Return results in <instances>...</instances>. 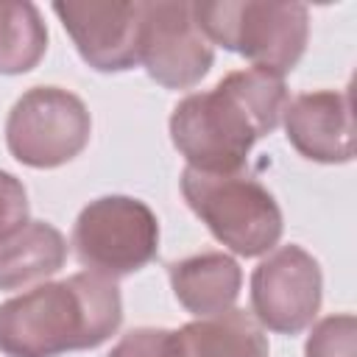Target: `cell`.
Instances as JSON below:
<instances>
[{"instance_id": "obj_13", "label": "cell", "mask_w": 357, "mask_h": 357, "mask_svg": "<svg viewBox=\"0 0 357 357\" xmlns=\"http://www.w3.org/2000/svg\"><path fill=\"white\" fill-rule=\"evenodd\" d=\"M67 259L64 234L45 220H28L0 243V290H25L59 273Z\"/></svg>"}, {"instance_id": "obj_16", "label": "cell", "mask_w": 357, "mask_h": 357, "mask_svg": "<svg viewBox=\"0 0 357 357\" xmlns=\"http://www.w3.org/2000/svg\"><path fill=\"white\" fill-rule=\"evenodd\" d=\"M28 223V192L22 181L0 170V243Z\"/></svg>"}, {"instance_id": "obj_4", "label": "cell", "mask_w": 357, "mask_h": 357, "mask_svg": "<svg viewBox=\"0 0 357 357\" xmlns=\"http://www.w3.org/2000/svg\"><path fill=\"white\" fill-rule=\"evenodd\" d=\"M181 195L218 243L240 257H262L276 248L284 231L273 192L248 173L181 170Z\"/></svg>"}, {"instance_id": "obj_8", "label": "cell", "mask_w": 357, "mask_h": 357, "mask_svg": "<svg viewBox=\"0 0 357 357\" xmlns=\"http://www.w3.org/2000/svg\"><path fill=\"white\" fill-rule=\"evenodd\" d=\"M215 61L212 42L201 33L192 3L156 0L142 3L139 64L165 89H192Z\"/></svg>"}, {"instance_id": "obj_5", "label": "cell", "mask_w": 357, "mask_h": 357, "mask_svg": "<svg viewBox=\"0 0 357 357\" xmlns=\"http://www.w3.org/2000/svg\"><path fill=\"white\" fill-rule=\"evenodd\" d=\"M70 245L86 271L109 279L128 276L156 259L159 220L139 198L103 195L78 212Z\"/></svg>"}, {"instance_id": "obj_11", "label": "cell", "mask_w": 357, "mask_h": 357, "mask_svg": "<svg viewBox=\"0 0 357 357\" xmlns=\"http://www.w3.org/2000/svg\"><path fill=\"white\" fill-rule=\"evenodd\" d=\"M268 335L245 310L195 318L167 332L165 357H268Z\"/></svg>"}, {"instance_id": "obj_12", "label": "cell", "mask_w": 357, "mask_h": 357, "mask_svg": "<svg viewBox=\"0 0 357 357\" xmlns=\"http://www.w3.org/2000/svg\"><path fill=\"white\" fill-rule=\"evenodd\" d=\"M176 301L195 318H209L234 307L243 271L234 257L223 251H201L167 265Z\"/></svg>"}, {"instance_id": "obj_1", "label": "cell", "mask_w": 357, "mask_h": 357, "mask_svg": "<svg viewBox=\"0 0 357 357\" xmlns=\"http://www.w3.org/2000/svg\"><path fill=\"white\" fill-rule=\"evenodd\" d=\"M287 86L282 75L245 67L212 89L181 98L170 114L173 148L201 173H240L257 139L282 123Z\"/></svg>"}, {"instance_id": "obj_17", "label": "cell", "mask_w": 357, "mask_h": 357, "mask_svg": "<svg viewBox=\"0 0 357 357\" xmlns=\"http://www.w3.org/2000/svg\"><path fill=\"white\" fill-rule=\"evenodd\" d=\"M167 332L170 329H153V326L131 329L112 346L109 357H165Z\"/></svg>"}, {"instance_id": "obj_14", "label": "cell", "mask_w": 357, "mask_h": 357, "mask_svg": "<svg viewBox=\"0 0 357 357\" xmlns=\"http://www.w3.org/2000/svg\"><path fill=\"white\" fill-rule=\"evenodd\" d=\"M47 50V28L33 3H0V75L33 70Z\"/></svg>"}, {"instance_id": "obj_7", "label": "cell", "mask_w": 357, "mask_h": 357, "mask_svg": "<svg viewBox=\"0 0 357 357\" xmlns=\"http://www.w3.org/2000/svg\"><path fill=\"white\" fill-rule=\"evenodd\" d=\"M321 265L301 245L273 248L251 273V312L276 335L304 332L321 310Z\"/></svg>"}, {"instance_id": "obj_15", "label": "cell", "mask_w": 357, "mask_h": 357, "mask_svg": "<svg viewBox=\"0 0 357 357\" xmlns=\"http://www.w3.org/2000/svg\"><path fill=\"white\" fill-rule=\"evenodd\" d=\"M354 340L357 318L351 312L326 315L312 326L304 343V357H354Z\"/></svg>"}, {"instance_id": "obj_10", "label": "cell", "mask_w": 357, "mask_h": 357, "mask_svg": "<svg viewBox=\"0 0 357 357\" xmlns=\"http://www.w3.org/2000/svg\"><path fill=\"white\" fill-rule=\"evenodd\" d=\"M287 142L310 162L346 165L354 159L351 95L346 89H315L287 100L282 112Z\"/></svg>"}, {"instance_id": "obj_6", "label": "cell", "mask_w": 357, "mask_h": 357, "mask_svg": "<svg viewBox=\"0 0 357 357\" xmlns=\"http://www.w3.org/2000/svg\"><path fill=\"white\" fill-rule=\"evenodd\" d=\"M92 134L86 103L61 86H31L6 117L8 153L36 170L73 162Z\"/></svg>"}, {"instance_id": "obj_3", "label": "cell", "mask_w": 357, "mask_h": 357, "mask_svg": "<svg viewBox=\"0 0 357 357\" xmlns=\"http://www.w3.org/2000/svg\"><path fill=\"white\" fill-rule=\"evenodd\" d=\"M192 17L212 45L240 53L251 67L282 78L296 70L310 39V11L304 3L212 0L192 3Z\"/></svg>"}, {"instance_id": "obj_2", "label": "cell", "mask_w": 357, "mask_h": 357, "mask_svg": "<svg viewBox=\"0 0 357 357\" xmlns=\"http://www.w3.org/2000/svg\"><path fill=\"white\" fill-rule=\"evenodd\" d=\"M123 324L114 279L81 271L42 282L0 304V351L6 357H61L98 349Z\"/></svg>"}, {"instance_id": "obj_9", "label": "cell", "mask_w": 357, "mask_h": 357, "mask_svg": "<svg viewBox=\"0 0 357 357\" xmlns=\"http://www.w3.org/2000/svg\"><path fill=\"white\" fill-rule=\"evenodd\" d=\"M78 56L98 73H126L139 64L142 3L81 0L53 3Z\"/></svg>"}]
</instances>
